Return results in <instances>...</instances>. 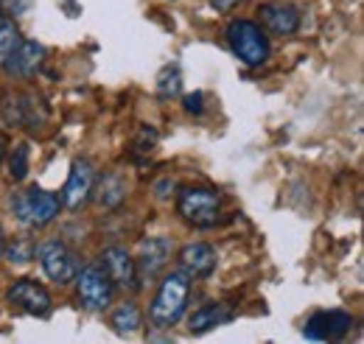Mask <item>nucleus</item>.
I'll return each instance as SVG.
<instances>
[{
  "label": "nucleus",
  "instance_id": "20",
  "mask_svg": "<svg viewBox=\"0 0 364 344\" xmlns=\"http://www.w3.org/2000/svg\"><path fill=\"white\" fill-rule=\"evenodd\" d=\"M23 43L20 31L14 23H0V65H6V59L17 50V45Z\"/></svg>",
  "mask_w": 364,
  "mask_h": 344
},
{
  "label": "nucleus",
  "instance_id": "3",
  "mask_svg": "<svg viewBox=\"0 0 364 344\" xmlns=\"http://www.w3.org/2000/svg\"><path fill=\"white\" fill-rule=\"evenodd\" d=\"M177 213L182 215L185 224H191L196 230H208L219 221L222 196L213 188H199V185L182 188L177 196Z\"/></svg>",
  "mask_w": 364,
  "mask_h": 344
},
{
  "label": "nucleus",
  "instance_id": "24",
  "mask_svg": "<svg viewBox=\"0 0 364 344\" xmlns=\"http://www.w3.org/2000/svg\"><path fill=\"white\" fill-rule=\"evenodd\" d=\"M3 252H6V241H3V232H0V258H3Z\"/></svg>",
  "mask_w": 364,
  "mask_h": 344
},
{
  "label": "nucleus",
  "instance_id": "4",
  "mask_svg": "<svg viewBox=\"0 0 364 344\" xmlns=\"http://www.w3.org/2000/svg\"><path fill=\"white\" fill-rule=\"evenodd\" d=\"M11 210L26 227L40 230V227H48L59 215L62 202H59L56 193H48L43 188H28V190L11 196Z\"/></svg>",
  "mask_w": 364,
  "mask_h": 344
},
{
  "label": "nucleus",
  "instance_id": "14",
  "mask_svg": "<svg viewBox=\"0 0 364 344\" xmlns=\"http://www.w3.org/2000/svg\"><path fill=\"white\" fill-rule=\"evenodd\" d=\"M261 14V23L277 34V37H291L297 28H300V14L294 6H283V3H264L258 9Z\"/></svg>",
  "mask_w": 364,
  "mask_h": 344
},
{
  "label": "nucleus",
  "instance_id": "8",
  "mask_svg": "<svg viewBox=\"0 0 364 344\" xmlns=\"http://www.w3.org/2000/svg\"><path fill=\"white\" fill-rule=\"evenodd\" d=\"M95 190V168H92L90 160H76L70 166L68 173V182H65V190H62V205L68 210H79L82 205H87V199Z\"/></svg>",
  "mask_w": 364,
  "mask_h": 344
},
{
  "label": "nucleus",
  "instance_id": "19",
  "mask_svg": "<svg viewBox=\"0 0 364 344\" xmlns=\"http://www.w3.org/2000/svg\"><path fill=\"white\" fill-rule=\"evenodd\" d=\"M28 173V143H17L9 154V176L14 182H23Z\"/></svg>",
  "mask_w": 364,
  "mask_h": 344
},
{
  "label": "nucleus",
  "instance_id": "18",
  "mask_svg": "<svg viewBox=\"0 0 364 344\" xmlns=\"http://www.w3.org/2000/svg\"><path fill=\"white\" fill-rule=\"evenodd\" d=\"M180 90H182L180 68H177V65H168V68L157 76V95H160V98H174V95H180Z\"/></svg>",
  "mask_w": 364,
  "mask_h": 344
},
{
  "label": "nucleus",
  "instance_id": "25",
  "mask_svg": "<svg viewBox=\"0 0 364 344\" xmlns=\"http://www.w3.org/2000/svg\"><path fill=\"white\" fill-rule=\"evenodd\" d=\"M0 163H3V146H0Z\"/></svg>",
  "mask_w": 364,
  "mask_h": 344
},
{
  "label": "nucleus",
  "instance_id": "1",
  "mask_svg": "<svg viewBox=\"0 0 364 344\" xmlns=\"http://www.w3.org/2000/svg\"><path fill=\"white\" fill-rule=\"evenodd\" d=\"M188 297H191V277L185 272H171L163 277L151 308H149V319L154 328L160 330H171L188 308Z\"/></svg>",
  "mask_w": 364,
  "mask_h": 344
},
{
  "label": "nucleus",
  "instance_id": "7",
  "mask_svg": "<svg viewBox=\"0 0 364 344\" xmlns=\"http://www.w3.org/2000/svg\"><path fill=\"white\" fill-rule=\"evenodd\" d=\"M171 241L168 238H149V241H140L137 247V258H135V274L137 283H149L154 280L157 274H163V269L168 266L171 260Z\"/></svg>",
  "mask_w": 364,
  "mask_h": 344
},
{
  "label": "nucleus",
  "instance_id": "12",
  "mask_svg": "<svg viewBox=\"0 0 364 344\" xmlns=\"http://www.w3.org/2000/svg\"><path fill=\"white\" fill-rule=\"evenodd\" d=\"M43 56H46V48L40 43H31V40H23V43L17 45V50L6 59V70L11 73V76H20V79H31V76H37V70H40V65H43Z\"/></svg>",
  "mask_w": 364,
  "mask_h": 344
},
{
  "label": "nucleus",
  "instance_id": "10",
  "mask_svg": "<svg viewBox=\"0 0 364 344\" xmlns=\"http://www.w3.org/2000/svg\"><path fill=\"white\" fill-rule=\"evenodd\" d=\"M350 328H353L350 313H345V311H319L306 322L303 333H306V339H314V342H336V339L348 336Z\"/></svg>",
  "mask_w": 364,
  "mask_h": 344
},
{
  "label": "nucleus",
  "instance_id": "5",
  "mask_svg": "<svg viewBox=\"0 0 364 344\" xmlns=\"http://www.w3.org/2000/svg\"><path fill=\"white\" fill-rule=\"evenodd\" d=\"M76 280V291H79V302L87 311H107L115 297V283L109 280V274L101 266H85L79 269Z\"/></svg>",
  "mask_w": 364,
  "mask_h": 344
},
{
  "label": "nucleus",
  "instance_id": "6",
  "mask_svg": "<svg viewBox=\"0 0 364 344\" xmlns=\"http://www.w3.org/2000/svg\"><path fill=\"white\" fill-rule=\"evenodd\" d=\"M37 258H40L43 272H46L53 283H59V286L70 283L79 274V269H82L79 255L68 244H62V241H46V244H40L37 247Z\"/></svg>",
  "mask_w": 364,
  "mask_h": 344
},
{
  "label": "nucleus",
  "instance_id": "16",
  "mask_svg": "<svg viewBox=\"0 0 364 344\" xmlns=\"http://www.w3.org/2000/svg\"><path fill=\"white\" fill-rule=\"evenodd\" d=\"M92 193H95V190H92ZM124 199H127V182H124V176L107 173V176L101 179V185H98L95 202H98L101 208H118Z\"/></svg>",
  "mask_w": 364,
  "mask_h": 344
},
{
  "label": "nucleus",
  "instance_id": "22",
  "mask_svg": "<svg viewBox=\"0 0 364 344\" xmlns=\"http://www.w3.org/2000/svg\"><path fill=\"white\" fill-rule=\"evenodd\" d=\"M205 95L202 92H191V95H185L182 98V107H185V112H191V115H199L202 109H205Z\"/></svg>",
  "mask_w": 364,
  "mask_h": 344
},
{
  "label": "nucleus",
  "instance_id": "2",
  "mask_svg": "<svg viewBox=\"0 0 364 344\" xmlns=\"http://www.w3.org/2000/svg\"><path fill=\"white\" fill-rule=\"evenodd\" d=\"M228 45L235 59L247 68H261L269 59V40L252 20H232L228 26Z\"/></svg>",
  "mask_w": 364,
  "mask_h": 344
},
{
  "label": "nucleus",
  "instance_id": "9",
  "mask_svg": "<svg viewBox=\"0 0 364 344\" xmlns=\"http://www.w3.org/2000/svg\"><path fill=\"white\" fill-rule=\"evenodd\" d=\"M6 300L11 302L14 308L31 313V316H50V311H53L50 294H48L40 283H34V280H17V283H11L9 291H6Z\"/></svg>",
  "mask_w": 364,
  "mask_h": 344
},
{
  "label": "nucleus",
  "instance_id": "13",
  "mask_svg": "<svg viewBox=\"0 0 364 344\" xmlns=\"http://www.w3.org/2000/svg\"><path fill=\"white\" fill-rule=\"evenodd\" d=\"M180 266L188 277H210L216 269V249L210 244H188L180 249Z\"/></svg>",
  "mask_w": 364,
  "mask_h": 344
},
{
  "label": "nucleus",
  "instance_id": "11",
  "mask_svg": "<svg viewBox=\"0 0 364 344\" xmlns=\"http://www.w3.org/2000/svg\"><path fill=\"white\" fill-rule=\"evenodd\" d=\"M101 269L109 274V280L121 289H137V274H135V260L124 247H107L101 252Z\"/></svg>",
  "mask_w": 364,
  "mask_h": 344
},
{
  "label": "nucleus",
  "instance_id": "21",
  "mask_svg": "<svg viewBox=\"0 0 364 344\" xmlns=\"http://www.w3.org/2000/svg\"><path fill=\"white\" fill-rule=\"evenodd\" d=\"M31 255H34V247H31V244H14V247L9 249L11 263H26V260H31Z\"/></svg>",
  "mask_w": 364,
  "mask_h": 344
},
{
  "label": "nucleus",
  "instance_id": "26",
  "mask_svg": "<svg viewBox=\"0 0 364 344\" xmlns=\"http://www.w3.org/2000/svg\"><path fill=\"white\" fill-rule=\"evenodd\" d=\"M0 23H3V6H0Z\"/></svg>",
  "mask_w": 364,
  "mask_h": 344
},
{
  "label": "nucleus",
  "instance_id": "23",
  "mask_svg": "<svg viewBox=\"0 0 364 344\" xmlns=\"http://www.w3.org/2000/svg\"><path fill=\"white\" fill-rule=\"evenodd\" d=\"M244 0H213V9L216 11H222V14H230L235 6H241Z\"/></svg>",
  "mask_w": 364,
  "mask_h": 344
},
{
  "label": "nucleus",
  "instance_id": "17",
  "mask_svg": "<svg viewBox=\"0 0 364 344\" xmlns=\"http://www.w3.org/2000/svg\"><path fill=\"white\" fill-rule=\"evenodd\" d=\"M143 325V313L137 308V302H121L112 313V328L124 336V333H135L137 328Z\"/></svg>",
  "mask_w": 364,
  "mask_h": 344
},
{
  "label": "nucleus",
  "instance_id": "15",
  "mask_svg": "<svg viewBox=\"0 0 364 344\" xmlns=\"http://www.w3.org/2000/svg\"><path fill=\"white\" fill-rule=\"evenodd\" d=\"M230 319H232V308L230 305H225V302H208V305H202L199 311L191 313L188 330L191 333H205V330H210V328H216L222 322H230Z\"/></svg>",
  "mask_w": 364,
  "mask_h": 344
}]
</instances>
